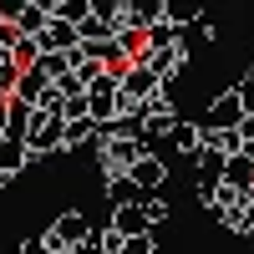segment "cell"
<instances>
[{
    "label": "cell",
    "mask_w": 254,
    "mask_h": 254,
    "mask_svg": "<svg viewBox=\"0 0 254 254\" xmlns=\"http://www.w3.org/2000/svg\"><path fill=\"white\" fill-rule=\"evenodd\" d=\"M61 127H66V117L61 112H31V127H26V153L41 158V153H56L61 147Z\"/></svg>",
    "instance_id": "cell-1"
},
{
    "label": "cell",
    "mask_w": 254,
    "mask_h": 254,
    "mask_svg": "<svg viewBox=\"0 0 254 254\" xmlns=\"http://www.w3.org/2000/svg\"><path fill=\"white\" fill-rule=\"evenodd\" d=\"M87 214H81V208H66V214H61L46 234H41V244H46V254H61V249H76L81 239H87Z\"/></svg>",
    "instance_id": "cell-2"
},
{
    "label": "cell",
    "mask_w": 254,
    "mask_h": 254,
    "mask_svg": "<svg viewBox=\"0 0 254 254\" xmlns=\"http://www.w3.org/2000/svg\"><path fill=\"white\" fill-rule=\"evenodd\" d=\"M87 112L97 122H112L122 112V81H117V71H102L92 87H87Z\"/></svg>",
    "instance_id": "cell-3"
},
{
    "label": "cell",
    "mask_w": 254,
    "mask_h": 254,
    "mask_svg": "<svg viewBox=\"0 0 254 254\" xmlns=\"http://www.w3.org/2000/svg\"><path fill=\"white\" fill-rule=\"evenodd\" d=\"M117 81H122V112L137 107V102H147L153 92H163V81H158V71L147 66V61H132V66H127Z\"/></svg>",
    "instance_id": "cell-4"
},
{
    "label": "cell",
    "mask_w": 254,
    "mask_h": 254,
    "mask_svg": "<svg viewBox=\"0 0 254 254\" xmlns=\"http://www.w3.org/2000/svg\"><path fill=\"white\" fill-rule=\"evenodd\" d=\"M142 153H147L142 137H107V147H102V173H107V178L112 173H127Z\"/></svg>",
    "instance_id": "cell-5"
},
{
    "label": "cell",
    "mask_w": 254,
    "mask_h": 254,
    "mask_svg": "<svg viewBox=\"0 0 254 254\" xmlns=\"http://www.w3.org/2000/svg\"><path fill=\"white\" fill-rule=\"evenodd\" d=\"M239 122H244V102H239V92L214 97V102H208V112H203V127H214V132H229V127H239Z\"/></svg>",
    "instance_id": "cell-6"
},
{
    "label": "cell",
    "mask_w": 254,
    "mask_h": 254,
    "mask_svg": "<svg viewBox=\"0 0 254 254\" xmlns=\"http://www.w3.org/2000/svg\"><path fill=\"white\" fill-rule=\"evenodd\" d=\"M127 178H132L142 193H158V188H163V178H168V168H163V158H158V153H142L132 168H127Z\"/></svg>",
    "instance_id": "cell-7"
},
{
    "label": "cell",
    "mask_w": 254,
    "mask_h": 254,
    "mask_svg": "<svg viewBox=\"0 0 254 254\" xmlns=\"http://www.w3.org/2000/svg\"><path fill=\"white\" fill-rule=\"evenodd\" d=\"M36 41H41V51H71V46H81L76 26H71V20H61V15H51V20H46V31H41Z\"/></svg>",
    "instance_id": "cell-8"
},
{
    "label": "cell",
    "mask_w": 254,
    "mask_h": 254,
    "mask_svg": "<svg viewBox=\"0 0 254 254\" xmlns=\"http://www.w3.org/2000/svg\"><path fill=\"white\" fill-rule=\"evenodd\" d=\"M46 87H51V76L41 71V66H26V71H20V81H15V92H10V97H20V102H31V107H36V102L46 97Z\"/></svg>",
    "instance_id": "cell-9"
},
{
    "label": "cell",
    "mask_w": 254,
    "mask_h": 254,
    "mask_svg": "<svg viewBox=\"0 0 254 254\" xmlns=\"http://www.w3.org/2000/svg\"><path fill=\"white\" fill-rule=\"evenodd\" d=\"M87 142H97V117L87 112V117H71L66 127H61V147H87Z\"/></svg>",
    "instance_id": "cell-10"
},
{
    "label": "cell",
    "mask_w": 254,
    "mask_h": 254,
    "mask_svg": "<svg viewBox=\"0 0 254 254\" xmlns=\"http://www.w3.org/2000/svg\"><path fill=\"white\" fill-rule=\"evenodd\" d=\"M203 15V0H163V20H168V26H193V20Z\"/></svg>",
    "instance_id": "cell-11"
},
{
    "label": "cell",
    "mask_w": 254,
    "mask_h": 254,
    "mask_svg": "<svg viewBox=\"0 0 254 254\" xmlns=\"http://www.w3.org/2000/svg\"><path fill=\"white\" fill-rule=\"evenodd\" d=\"M26 163H31V153H26V142H20V137H5V142H0V178H15Z\"/></svg>",
    "instance_id": "cell-12"
},
{
    "label": "cell",
    "mask_w": 254,
    "mask_h": 254,
    "mask_svg": "<svg viewBox=\"0 0 254 254\" xmlns=\"http://www.w3.org/2000/svg\"><path fill=\"white\" fill-rule=\"evenodd\" d=\"M112 229L122 239H132V234H147V214L137 203H127V208H112Z\"/></svg>",
    "instance_id": "cell-13"
},
{
    "label": "cell",
    "mask_w": 254,
    "mask_h": 254,
    "mask_svg": "<svg viewBox=\"0 0 254 254\" xmlns=\"http://www.w3.org/2000/svg\"><path fill=\"white\" fill-rule=\"evenodd\" d=\"M137 198H142V188L127 178V173H112L107 178V203L112 208H127V203H137Z\"/></svg>",
    "instance_id": "cell-14"
},
{
    "label": "cell",
    "mask_w": 254,
    "mask_h": 254,
    "mask_svg": "<svg viewBox=\"0 0 254 254\" xmlns=\"http://www.w3.org/2000/svg\"><path fill=\"white\" fill-rule=\"evenodd\" d=\"M168 137H173V147H183L188 158H198V147H203V122H198V127H193V122H173V132H168Z\"/></svg>",
    "instance_id": "cell-15"
},
{
    "label": "cell",
    "mask_w": 254,
    "mask_h": 254,
    "mask_svg": "<svg viewBox=\"0 0 254 254\" xmlns=\"http://www.w3.org/2000/svg\"><path fill=\"white\" fill-rule=\"evenodd\" d=\"M46 20H51V10H41V5H26V10H20V15L10 20V26H15L20 36H41V31H46Z\"/></svg>",
    "instance_id": "cell-16"
},
{
    "label": "cell",
    "mask_w": 254,
    "mask_h": 254,
    "mask_svg": "<svg viewBox=\"0 0 254 254\" xmlns=\"http://www.w3.org/2000/svg\"><path fill=\"white\" fill-rule=\"evenodd\" d=\"M51 15H61V20H71V26H81V20L92 15V5H87V0H56Z\"/></svg>",
    "instance_id": "cell-17"
},
{
    "label": "cell",
    "mask_w": 254,
    "mask_h": 254,
    "mask_svg": "<svg viewBox=\"0 0 254 254\" xmlns=\"http://www.w3.org/2000/svg\"><path fill=\"white\" fill-rule=\"evenodd\" d=\"M137 208L147 214V229H158V224L168 219V198H158V193H142V198H137Z\"/></svg>",
    "instance_id": "cell-18"
},
{
    "label": "cell",
    "mask_w": 254,
    "mask_h": 254,
    "mask_svg": "<svg viewBox=\"0 0 254 254\" xmlns=\"http://www.w3.org/2000/svg\"><path fill=\"white\" fill-rule=\"evenodd\" d=\"M15 81H20V66H15L10 56H0V97H10V92H15Z\"/></svg>",
    "instance_id": "cell-19"
},
{
    "label": "cell",
    "mask_w": 254,
    "mask_h": 254,
    "mask_svg": "<svg viewBox=\"0 0 254 254\" xmlns=\"http://www.w3.org/2000/svg\"><path fill=\"white\" fill-rule=\"evenodd\" d=\"M117 254H153V229L147 234H132V239H122V249Z\"/></svg>",
    "instance_id": "cell-20"
},
{
    "label": "cell",
    "mask_w": 254,
    "mask_h": 254,
    "mask_svg": "<svg viewBox=\"0 0 254 254\" xmlns=\"http://www.w3.org/2000/svg\"><path fill=\"white\" fill-rule=\"evenodd\" d=\"M239 92V102H244V117H254V76L244 81V87H234Z\"/></svg>",
    "instance_id": "cell-21"
},
{
    "label": "cell",
    "mask_w": 254,
    "mask_h": 254,
    "mask_svg": "<svg viewBox=\"0 0 254 254\" xmlns=\"http://www.w3.org/2000/svg\"><path fill=\"white\" fill-rule=\"evenodd\" d=\"M26 5H31V0H0V20H15Z\"/></svg>",
    "instance_id": "cell-22"
},
{
    "label": "cell",
    "mask_w": 254,
    "mask_h": 254,
    "mask_svg": "<svg viewBox=\"0 0 254 254\" xmlns=\"http://www.w3.org/2000/svg\"><path fill=\"white\" fill-rule=\"evenodd\" d=\"M10 254H46V244H41V239H26V244H15Z\"/></svg>",
    "instance_id": "cell-23"
},
{
    "label": "cell",
    "mask_w": 254,
    "mask_h": 254,
    "mask_svg": "<svg viewBox=\"0 0 254 254\" xmlns=\"http://www.w3.org/2000/svg\"><path fill=\"white\" fill-rule=\"evenodd\" d=\"M31 5H41V10H51V5H56V0H31Z\"/></svg>",
    "instance_id": "cell-24"
},
{
    "label": "cell",
    "mask_w": 254,
    "mask_h": 254,
    "mask_svg": "<svg viewBox=\"0 0 254 254\" xmlns=\"http://www.w3.org/2000/svg\"><path fill=\"white\" fill-rule=\"evenodd\" d=\"M203 5H208V0H203Z\"/></svg>",
    "instance_id": "cell-25"
},
{
    "label": "cell",
    "mask_w": 254,
    "mask_h": 254,
    "mask_svg": "<svg viewBox=\"0 0 254 254\" xmlns=\"http://www.w3.org/2000/svg\"><path fill=\"white\" fill-rule=\"evenodd\" d=\"M249 76H254V71H249Z\"/></svg>",
    "instance_id": "cell-26"
}]
</instances>
